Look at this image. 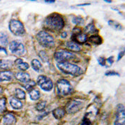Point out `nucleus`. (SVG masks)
<instances>
[{"label": "nucleus", "instance_id": "1", "mask_svg": "<svg viewBox=\"0 0 125 125\" xmlns=\"http://www.w3.org/2000/svg\"><path fill=\"white\" fill-rule=\"evenodd\" d=\"M44 26L46 28L50 30L59 31L64 27V21L62 17L56 13H52L44 21Z\"/></svg>", "mask_w": 125, "mask_h": 125}, {"label": "nucleus", "instance_id": "2", "mask_svg": "<svg viewBox=\"0 0 125 125\" xmlns=\"http://www.w3.org/2000/svg\"><path fill=\"white\" fill-rule=\"evenodd\" d=\"M56 66L62 73L73 76L80 75L82 73L79 66L68 62H58Z\"/></svg>", "mask_w": 125, "mask_h": 125}, {"label": "nucleus", "instance_id": "3", "mask_svg": "<svg viewBox=\"0 0 125 125\" xmlns=\"http://www.w3.org/2000/svg\"><path fill=\"white\" fill-rule=\"evenodd\" d=\"M37 40L40 44L46 48H52L55 45L53 37L45 31H41L37 34Z\"/></svg>", "mask_w": 125, "mask_h": 125}, {"label": "nucleus", "instance_id": "4", "mask_svg": "<svg viewBox=\"0 0 125 125\" xmlns=\"http://www.w3.org/2000/svg\"><path fill=\"white\" fill-rule=\"evenodd\" d=\"M56 90L60 96H67L73 91V86L68 80L61 79L56 83Z\"/></svg>", "mask_w": 125, "mask_h": 125}, {"label": "nucleus", "instance_id": "5", "mask_svg": "<svg viewBox=\"0 0 125 125\" xmlns=\"http://www.w3.org/2000/svg\"><path fill=\"white\" fill-rule=\"evenodd\" d=\"M9 30L15 36H23L25 32L23 23L17 20H11L9 23Z\"/></svg>", "mask_w": 125, "mask_h": 125}, {"label": "nucleus", "instance_id": "6", "mask_svg": "<svg viewBox=\"0 0 125 125\" xmlns=\"http://www.w3.org/2000/svg\"><path fill=\"white\" fill-rule=\"evenodd\" d=\"M9 50L12 53L21 56L25 53V48L23 44L18 41H12L9 44Z\"/></svg>", "mask_w": 125, "mask_h": 125}, {"label": "nucleus", "instance_id": "7", "mask_svg": "<svg viewBox=\"0 0 125 125\" xmlns=\"http://www.w3.org/2000/svg\"><path fill=\"white\" fill-rule=\"evenodd\" d=\"M37 84L42 90L45 91H50L53 89V82L51 79L44 75H40L37 77Z\"/></svg>", "mask_w": 125, "mask_h": 125}, {"label": "nucleus", "instance_id": "8", "mask_svg": "<svg viewBox=\"0 0 125 125\" xmlns=\"http://www.w3.org/2000/svg\"><path fill=\"white\" fill-rule=\"evenodd\" d=\"M74 54L65 50L58 51L54 53V58L58 62H68V61L74 58Z\"/></svg>", "mask_w": 125, "mask_h": 125}, {"label": "nucleus", "instance_id": "9", "mask_svg": "<svg viewBox=\"0 0 125 125\" xmlns=\"http://www.w3.org/2000/svg\"><path fill=\"white\" fill-rule=\"evenodd\" d=\"M83 106V103L77 100H73L67 104L66 112L68 114H74L77 113Z\"/></svg>", "mask_w": 125, "mask_h": 125}, {"label": "nucleus", "instance_id": "10", "mask_svg": "<svg viewBox=\"0 0 125 125\" xmlns=\"http://www.w3.org/2000/svg\"><path fill=\"white\" fill-rule=\"evenodd\" d=\"M125 106L123 105H119L117 106V110L116 114V119L114 125H125Z\"/></svg>", "mask_w": 125, "mask_h": 125}, {"label": "nucleus", "instance_id": "11", "mask_svg": "<svg viewBox=\"0 0 125 125\" xmlns=\"http://www.w3.org/2000/svg\"><path fill=\"white\" fill-rule=\"evenodd\" d=\"M72 39L73 40V42L79 44H83L87 40V36L84 33H82V32L77 33V34H73L72 36Z\"/></svg>", "mask_w": 125, "mask_h": 125}, {"label": "nucleus", "instance_id": "12", "mask_svg": "<svg viewBox=\"0 0 125 125\" xmlns=\"http://www.w3.org/2000/svg\"><path fill=\"white\" fill-rule=\"evenodd\" d=\"M16 78L19 82L24 83V84H26L30 80V76L28 73H23V72H19L16 74Z\"/></svg>", "mask_w": 125, "mask_h": 125}, {"label": "nucleus", "instance_id": "13", "mask_svg": "<svg viewBox=\"0 0 125 125\" xmlns=\"http://www.w3.org/2000/svg\"><path fill=\"white\" fill-rule=\"evenodd\" d=\"M13 78V73L11 71H3L0 72V82L11 81Z\"/></svg>", "mask_w": 125, "mask_h": 125}, {"label": "nucleus", "instance_id": "14", "mask_svg": "<svg viewBox=\"0 0 125 125\" xmlns=\"http://www.w3.org/2000/svg\"><path fill=\"white\" fill-rule=\"evenodd\" d=\"M10 105H11L12 108L16 110L21 109L23 107V103H21V101H19V99L14 97H11L10 98Z\"/></svg>", "mask_w": 125, "mask_h": 125}, {"label": "nucleus", "instance_id": "15", "mask_svg": "<svg viewBox=\"0 0 125 125\" xmlns=\"http://www.w3.org/2000/svg\"><path fill=\"white\" fill-rule=\"evenodd\" d=\"M3 122L5 125H13L16 122V117L11 113L6 114L4 117Z\"/></svg>", "mask_w": 125, "mask_h": 125}, {"label": "nucleus", "instance_id": "16", "mask_svg": "<svg viewBox=\"0 0 125 125\" xmlns=\"http://www.w3.org/2000/svg\"><path fill=\"white\" fill-rule=\"evenodd\" d=\"M66 46L68 49L73 51H80L81 50L80 46L77 43L74 42L73 41L66 42Z\"/></svg>", "mask_w": 125, "mask_h": 125}, {"label": "nucleus", "instance_id": "17", "mask_svg": "<svg viewBox=\"0 0 125 125\" xmlns=\"http://www.w3.org/2000/svg\"><path fill=\"white\" fill-rule=\"evenodd\" d=\"M65 114V111L64 110V109H62L61 108H56L53 111V115L57 119H62V117H64Z\"/></svg>", "mask_w": 125, "mask_h": 125}, {"label": "nucleus", "instance_id": "18", "mask_svg": "<svg viewBox=\"0 0 125 125\" xmlns=\"http://www.w3.org/2000/svg\"><path fill=\"white\" fill-rule=\"evenodd\" d=\"M13 62L10 60H0V69L8 70L12 67Z\"/></svg>", "mask_w": 125, "mask_h": 125}, {"label": "nucleus", "instance_id": "19", "mask_svg": "<svg viewBox=\"0 0 125 125\" xmlns=\"http://www.w3.org/2000/svg\"><path fill=\"white\" fill-rule=\"evenodd\" d=\"M31 65H32V68H33V70H35L36 72H40L41 69L42 68V63L37 59H33L31 62Z\"/></svg>", "mask_w": 125, "mask_h": 125}, {"label": "nucleus", "instance_id": "20", "mask_svg": "<svg viewBox=\"0 0 125 125\" xmlns=\"http://www.w3.org/2000/svg\"><path fill=\"white\" fill-rule=\"evenodd\" d=\"M89 42H91L94 44H100L102 42V39L100 36L98 35H91V37L89 38Z\"/></svg>", "mask_w": 125, "mask_h": 125}, {"label": "nucleus", "instance_id": "21", "mask_svg": "<svg viewBox=\"0 0 125 125\" xmlns=\"http://www.w3.org/2000/svg\"><path fill=\"white\" fill-rule=\"evenodd\" d=\"M8 43H9V39H8L7 34L3 32H0V44L4 47H5L7 46Z\"/></svg>", "mask_w": 125, "mask_h": 125}, {"label": "nucleus", "instance_id": "22", "mask_svg": "<svg viewBox=\"0 0 125 125\" xmlns=\"http://www.w3.org/2000/svg\"><path fill=\"white\" fill-rule=\"evenodd\" d=\"M29 96L30 97V98L32 100V101H37L40 98V94L39 91L37 90H35V89H32L31 91H30L29 92Z\"/></svg>", "mask_w": 125, "mask_h": 125}, {"label": "nucleus", "instance_id": "23", "mask_svg": "<svg viewBox=\"0 0 125 125\" xmlns=\"http://www.w3.org/2000/svg\"><path fill=\"white\" fill-rule=\"evenodd\" d=\"M15 94L16 98L20 99V100H23L25 98V93L21 89H16L15 91Z\"/></svg>", "mask_w": 125, "mask_h": 125}, {"label": "nucleus", "instance_id": "24", "mask_svg": "<svg viewBox=\"0 0 125 125\" xmlns=\"http://www.w3.org/2000/svg\"><path fill=\"white\" fill-rule=\"evenodd\" d=\"M86 33H95L97 32L96 28H95V26L93 25V24H89L85 28V30H84Z\"/></svg>", "mask_w": 125, "mask_h": 125}, {"label": "nucleus", "instance_id": "25", "mask_svg": "<svg viewBox=\"0 0 125 125\" xmlns=\"http://www.w3.org/2000/svg\"><path fill=\"white\" fill-rule=\"evenodd\" d=\"M108 24H109L110 26H111L112 28H113L115 30H120L122 29V25L119 23H117V22H116L115 21H108Z\"/></svg>", "mask_w": 125, "mask_h": 125}, {"label": "nucleus", "instance_id": "26", "mask_svg": "<svg viewBox=\"0 0 125 125\" xmlns=\"http://www.w3.org/2000/svg\"><path fill=\"white\" fill-rule=\"evenodd\" d=\"M6 99L5 98H0V113H4L6 110Z\"/></svg>", "mask_w": 125, "mask_h": 125}, {"label": "nucleus", "instance_id": "27", "mask_svg": "<svg viewBox=\"0 0 125 125\" xmlns=\"http://www.w3.org/2000/svg\"><path fill=\"white\" fill-rule=\"evenodd\" d=\"M36 85V83L34 82V81H32V80H30L28 83H26L25 84V85L24 86V87L25 88V89L26 90H28V91H31V90H32L33 89H34V86Z\"/></svg>", "mask_w": 125, "mask_h": 125}, {"label": "nucleus", "instance_id": "28", "mask_svg": "<svg viewBox=\"0 0 125 125\" xmlns=\"http://www.w3.org/2000/svg\"><path fill=\"white\" fill-rule=\"evenodd\" d=\"M39 56L43 62H48L49 56H48L47 53H46V51H40V53H39Z\"/></svg>", "mask_w": 125, "mask_h": 125}, {"label": "nucleus", "instance_id": "29", "mask_svg": "<svg viewBox=\"0 0 125 125\" xmlns=\"http://www.w3.org/2000/svg\"><path fill=\"white\" fill-rule=\"evenodd\" d=\"M16 66H17L18 68L19 69V70H22V71H25V70H28L29 67H30L28 64L27 62H22L21 63L17 65Z\"/></svg>", "mask_w": 125, "mask_h": 125}, {"label": "nucleus", "instance_id": "30", "mask_svg": "<svg viewBox=\"0 0 125 125\" xmlns=\"http://www.w3.org/2000/svg\"><path fill=\"white\" fill-rule=\"evenodd\" d=\"M73 23L76 25H82L84 23V20L81 17H74L73 18Z\"/></svg>", "mask_w": 125, "mask_h": 125}, {"label": "nucleus", "instance_id": "31", "mask_svg": "<svg viewBox=\"0 0 125 125\" xmlns=\"http://www.w3.org/2000/svg\"><path fill=\"white\" fill-rule=\"evenodd\" d=\"M46 101H42V102L39 103L37 106H36V108L38 111H42L44 110V108L46 107Z\"/></svg>", "mask_w": 125, "mask_h": 125}, {"label": "nucleus", "instance_id": "32", "mask_svg": "<svg viewBox=\"0 0 125 125\" xmlns=\"http://www.w3.org/2000/svg\"><path fill=\"white\" fill-rule=\"evenodd\" d=\"M105 61H106V59H105L103 57H100L99 58H98V63L101 65H102V66H104L105 65Z\"/></svg>", "mask_w": 125, "mask_h": 125}, {"label": "nucleus", "instance_id": "33", "mask_svg": "<svg viewBox=\"0 0 125 125\" xmlns=\"http://www.w3.org/2000/svg\"><path fill=\"white\" fill-rule=\"evenodd\" d=\"M105 62L108 63V66H110L113 62V56H110V58H108V59L105 61Z\"/></svg>", "mask_w": 125, "mask_h": 125}, {"label": "nucleus", "instance_id": "34", "mask_svg": "<svg viewBox=\"0 0 125 125\" xmlns=\"http://www.w3.org/2000/svg\"><path fill=\"white\" fill-rule=\"evenodd\" d=\"M105 75L107 76H113V75H116V76H119V74L115 72H112V71H108L107 73H105Z\"/></svg>", "mask_w": 125, "mask_h": 125}, {"label": "nucleus", "instance_id": "35", "mask_svg": "<svg viewBox=\"0 0 125 125\" xmlns=\"http://www.w3.org/2000/svg\"><path fill=\"white\" fill-rule=\"evenodd\" d=\"M81 125H91V122L89 119H84Z\"/></svg>", "mask_w": 125, "mask_h": 125}, {"label": "nucleus", "instance_id": "36", "mask_svg": "<svg viewBox=\"0 0 125 125\" xmlns=\"http://www.w3.org/2000/svg\"><path fill=\"white\" fill-rule=\"evenodd\" d=\"M125 55V51H121V52H119V54H118V58H117V61H119L122 56Z\"/></svg>", "mask_w": 125, "mask_h": 125}, {"label": "nucleus", "instance_id": "37", "mask_svg": "<svg viewBox=\"0 0 125 125\" xmlns=\"http://www.w3.org/2000/svg\"><path fill=\"white\" fill-rule=\"evenodd\" d=\"M22 62H23V61L21 59V58H18L16 60V61H15V63H16V65H17L18 64H20V63H21Z\"/></svg>", "mask_w": 125, "mask_h": 125}, {"label": "nucleus", "instance_id": "38", "mask_svg": "<svg viewBox=\"0 0 125 125\" xmlns=\"http://www.w3.org/2000/svg\"><path fill=\"white\" fill-rule=\"evenodd\" d=\"M67 35H68L67 32H62V34H61V37H62V38H65V37H67Z\"/></svg>", "mask_w": 125, "mask_h": 125}, {"label": "nucleus", "instance_id": "39", "mask_svg": "<svg viewBox=\"0 0 125 125\" xmlns=\"http://www.w3.org/2000/svg\"><path fill=\"white\" fill-rule=\"evenodd\" d=\"M44 1H45L46 3H54V2H55L54 0H51V1H47V0H46Z\"/></svg>", "mask_w": 125, "mask_h": 125}, {"label": "nucleus", "instance_id": "40", "mask_svg": "<svg viewBox=\"0 0 125 125\" xmlns=\"http://www.w3.org/2000/svg\"><path fill=\"white\" fill-rule=\"evenodd\" d=\"M0 50H1V51H4V53H5L6 54H7V53H6V51L5 50V49H3V48L0 47Z\"/></svg>", "mask_w": 125, "mask_h": 125}, {"label": "nucleus", "instance_id": "41", "mask_svg": "<svg viewBox=\"0 0 125 125\" xmlns=\"http://www.w3.org/2000/svg\"><path fill=\"white\" fill-rule=\"evenodd\" d=\"M2 93H3V89H2V88H1V87H0V95H1Z\"/></svg>", "mask_w": 125, "mask_h": 125}, {"label": "nucleus", "instance_id": "42", "mask_svg": "<svg viewBox=\"0 0 125 125\" xmlns=\"http://www.w3.org/2000/svg\"><path fill=\"white\" fill-rule=\"evenodd\" d=\"M106 1V2H108V3H111L112 1Z\"/></svg>", "mask_w": 125, "mask_h": 125}]
</instances>
